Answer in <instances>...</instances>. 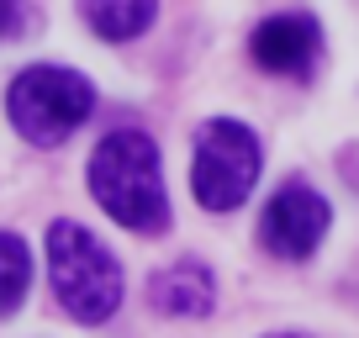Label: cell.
Instances as JSON below:
<instances>
[{"label": "cell", "mask_w": 359, "mask_h": 338, "mask_svg": "<svg viewBox=\"0 0 359 338\" xmlns=\"http://www.w3.org/2000/svg\"><path fill=\"white\" fill-rule=\"evenodd\" d=\"M90 196L101 201L111 222L133 233H164L169 227V196L164 169H158V143L137 127H116L90 154Z\"/></svg>", "instance_id": "6da1fadb"}, {"label": "cell", "mask_w": 359, "mask_h": 338, "mask_svg": "<svg viewBox=\"0 0 359 338\" xmlns=\"http://www.w3.org/2000/svg\"><path fill=\"white\" fill-rule=\"evenodd\" d=\"M48 280L53 296L74 323L95 327L122 306V264L111 259V248L79 222L58 217L48 227Z\"/></svg>", "instance_id": "7a4b0ae2"}, {"label": "cell", "mask_w": 359, "mask_h": 338, "mask_svg": "<svg viewBox=\"0 0 359 338\" xmlns=\"http://www.w3.org/2000/svg\"><path fill=\"white\" fill-rule=\"evenodd\" d=\"M95 111V85L74 69L58 64H32L11 79L6 90V116L32 148H53Z\"/></svg>", "instance_id": "3957f363"}, {"label": "cell", "mask_w": 359, "mask_h": 338, "mask_svg": "<svg viewBox=\"0 0 359 338\" xmlns=\"http://www.w3.org/2000/svg\"><path fill=\"white\" fill-rule=\"evenodd\" d=\"M259 180V137L254 127L233 116H212L196 133V164H191V191L206 212H238Z\"/></svg>", "instance_id": "277c9868"}, {"label": "cell", "mask_w": 359, "mask_h": 338, "mask_svg": "<svg viewBox=\"0 0 359 338\" xmlns=\"http://www.w3.org/2000/svg\"><path fill=\"white\" fill-rule=\"evenodd\" d=\"M327 233V201L312 191V185H285L275 201L259 217V238H264L269 254L280 259H306Z\"/></svg>", "instance_id": "5b68a950"}, {"label": "cell", "mask_w": 359, "mask_h": 338, "mask_svg": "<svg viewBox=\"0 0 359 338\" xmlns=\"http://www.w3.org/2000/svg\"><path fill=\"white\" fill-rule=\"evenodd\" d=\"M248 53L269 74H302L317 53V22L312 16H269V22L254 27Z\"/></svg>", "instance_id": "8992f818"}, {"label": "cell", "mask_w": 359, "mask_h": 338, "mask_svg": "<svg viewBox=\"0 0 359 338\" xmlns=\"http://www.w3.org/2000/svg\"><path fill=\"white\" fill-rule=\"evenodd\" d=\"M148 296L164 317H206L217 306V280L201 259H175L169 270L154 275Z\"/></svg>", "instance_id": "52a82bcc"}, {"label": "cell", "mask_w": 359, "mask_h": 338, "mask_svg": "<svg viewBox=\"0 0 359 338\" xmlns=\"http://www.w3.org/2000/svg\"><path fill=\"white\" fill-rule=\"evenodd\" d=\"M79 11H85V27L106 43H133L137 32L154 27V11L158 0H79Z\"/></svg>", "instance_id": "ba28073f"}, {"label": "cell", "mask_w": 359, "mask_h": 338, "mask_svg": "<svg viewBox=\"0 0 359 338\" xmlns=\"http://www.w3.org/2000/svg\"><path fill=\"white\" fill-rule=\"evenodd\" d=\"M27 285H32V254L16 233H0V317L22 306Z\"/></svg>", "instance_id": "9c48e42d"}, {"label": "cell", "mask_w": 359, "mask_h": 338, "mask_svg": "<svg viewBox=\"0 0 359 338\" xmlns=\"http://www.w3.org/2000/svg\"><path fill=\"white\" fill-rule=\"evenodd\" d=\"M22 32V0H0V43Z\"/></svg>", "instance_id": "30bf717a"}, {"label": "cell", "mask_w": 359, "mask_h": 338, "mask_svg": "<svg viewBox=\"0 0 359 338\" xmlns=\"http://www.w3.org/2000/svg\"><path fill=\"white\" fill-rule=\"evenodd\" d=\"M275 338H302V333H275Z\"/></svg>", "instance_id": "8fae6325"}]
</instances>
